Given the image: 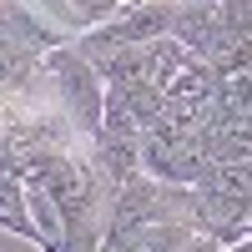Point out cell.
<instances>
[{"label": "cell", "mask_w": 252, "mask_h": 252, "mask_svg": "<svg viewBox=\"0 0 252 252\" xmlns=\"http://www.w3.org/2000/svg\"><path fill=\"white\" fill-rule=\"evenodd\" d=\"M66 31L51 26L46 15L26 0H0V91H26L46 51L66 46Z\"/></svg>", "instance_id": "1"}, {"label": "cell", "mask_w": 252, "mask_h": 252, "mask_svg": "<svg viewBox=\"0 0 252 252\" xmlns=\"http://www.w3.org/2000/svg\"><path fill=\"white\" fill-rule=\"evenodd\" d=\"M161 217H192V187H172L157 177H136L126 187H111L101 232H131V227L161 222Z\"/></svg>", "instance_id": "2"}, {"label": "cell", "mask_w": 252, "mask_h": 252, "mask_svg": "<svg viewBox=\"0 0 252 252\" xmlns=\"http://www.w3.org/2000/svg\"><path fill=\"white\" fill-rule=\"evenodd\" d=\"M40 71L56 81V91H61V101H66V116L76 121V131L96 136L101 131V106H106V86H101L96 66L76 46H56V51H46Z\"/></svg>", "instance_id": "3"}, {"label": "cell", "mask_w": 252, "mask_h": 252, "mask_svg": "<svg viewBox=\"0 0 252 252\" xmlns=\"http://www.w3.org/2000/svg\"><path fill=\"white\" fill-rule=\"evenodd\" d=\"M172 15H177V0H121L111 20H101L96 31H86L76 40V51L96 56V51H121V46L161 40V35H172Z\"/></svg>", "instance_id": "4"}, {"label": "cell", "mask_w": 252, "mask_h": 252, "mask_svg": "<svg viewBox=\"0 0 252 252\" xmlns=\"http://www.w3.org/2000/svg\"><path fill=\"white\" fill-rule=\"evenodd\" d=\"M212 166L207 152V131H172V126H152L141 136V172L172 187H197L202 172Z\"/></svg>", "instance_id": "5"}, {"label": "cell", "mask_w": 252, "mask_h": 252, "mask_svg": "<svg viewBox=\"0 0 252 252\" xmlns=\"http://www.w3.org/2000/svg\"><path fill=\"white\" fill-rule=\"evenodd\" d=\"M232 35H242L232 20L222 15V5H202V0H177V15H172V40H182L192 56H212L217 46H227Z\"/></svg>", "instance_id": "6"}, {"label": "cell", "mask_w": 252, "mask_h": 252, "mask_svg": "<svg viewBox=\"0 0 252 252\" xmlns=\"http://www.w3.org/2000/svg\"><path fill=\"white\" fill-rule=\"evenodd\" d=\"M91 166L111 187H126L146 177L141 172V136H91Z\"/></svg>", "instance_id": "7"}, {"label": "cell", "mask_w": 252, "mask_h": 252, "mask_svg": "<svg viewBox=\"0 0 252 252\" xmlns=\"http://www.w3.org/2000/svg\"><path fill=\"white\" fill-rule=\"evenodd\" d=\"M121 0H35V10L51 20V26H61L66 35H86L96 31L101 20H111L116 15Z\"/></svg>", "instance_id": "8"}, {"label": "cell", "mask_w": 252, "mask_h": 252, "mask_svg": "<svg viewBox=\"0 0 252 252\" xmlns=\"http://www.w3.org/2000/svg\"><path fill=\"white\" fill-rule=\"evenodd\" d=\"M26 207H31V222H35V247L61 252L66 247V222H61V207L40 182H26Z\"/></svg>", "instance_id": "9"}, {"label": "cell", "mask_w": 252, "mask_h": 252, "mask_svg": "<svg viewBox=\"0 0 252 252\" xmlns=\"http://www.w3.org/2000/svg\"><path fill=\"white\" fill-rule=\"evenodd\" d=\"M0 227L35 242V222H31V207H26V182L15 172H0Z\"/></svg>", "instance_id": "10"}, {"label": "cell", "mask_w": 252, "mask_h": 252, "mask_svg": "<svg viewBox=\"0 0 252 252\" xmlns=\"http://www.w3.org/2000/svg\"><path fill=\"white\" fill-rule=\"evenodd\" d=\"M182 252H222V242H217V237H207V232H192Z\"/></svg>", "instance_id": "11"}, {"label": "cell", "mask_w": 252, "mask_h": 252, "mask_svg": "<svg viewBox=\"0 0 252 252\" xmlns=\"http://www.w3.org/2000/svg\"><path fill=\"white\" fill-rule=\"evenodd\" d=\"M222 252H252V237H237V242H227Z\"/></svg>", "instance_id": "12"}, {"label": "cell", "mask_w": 252, "mask_h": 252, "mask_svg": "<svg viewBox=\"0 0 252 252\" xmlns=\"http://www.w3.org/2000/svg\"><path fill=\"white\" fill-rule=\"evenodd\" d=\"M247 237H252V212H247Z\"/></svg>", "instance_id": "13"}, {"label": "cell", "mask_w": 252, "mask_h": 252, "mask_svg": "<svg viewBox=\"0 0 252 252\" xmlns=\"http://www.w3.org/2000/svg\"><path fill=\"white\" fill-rule=\"evenodd\" d=\"M202 5H222V0H202Z\"/></svg>", "instance_id": "14"}]
</instances>
